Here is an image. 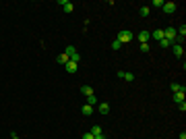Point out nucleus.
Returning <instances> with one entry per match:
<instances>
[{
	"label": "nucleus",
	"mask_w": 186,
	"mask_h": 139,
	"mask_svg": "<svg viewBox=\"0 0 186 139\" xmlns=\"http://www.w3.org/2000/svg\"><path fill=\"white\" fill-rule=\"evenodd\" d=\"M120 44H128L132 42V31L130 29H122V31H118V37H116Z\"/></svg>",
	"instance_id": "f257e3e1"
},
{
	"label": "nucleus",
	"mask_w": 186,
	"mask_h": 139,
	"mask_svg": "<svg viewBox=\"0 0 186 139\" xmlns=\"http://www.w3.org/2000/svg\"><path fill=\"white\" fill-rule=\"evenodd\" d=\"M163 13H167V15H172V13H176V8H178V4L176 2H163Z\"/></svg>",
	"instance_id": "f03ea898"
},
{
	"label": "nucleus",
	"mask_w": 186,
	"mask_h": 139,
	"mask_svg": "<svg viewBox=\"0 0 186 139\" xmlns=\"http://www.w3.org/2000/svg\"><path fill=\"white\" fill-rule=\"evenodd\" d=\"M60 4H62V11H64V13H72V11H75V4L68 2V0H60Z\"/></svg>",
	"instance_id": "7ed1b4c3"
},
{
	"label": "nucleus",
	"mask_w": 186,
	"mask_h": 139,
	"mask_svg": "<svg viewBox=\"0 0 186 139\" xmlns=\"http://www.w3.org/2000/svg\"><path fill=\"white\" fill-rule=\"evenodd\" d=\"M172 50H174V54L178 56V58L184 56V48H182V44H172Z\"/></svg>",
	"instance_id": "20e7f679"
},
{
	"label": "nucleus",
	"mask_w": 186,
	"mask_h": 139,
	"mask_svg": "<svg viewBox=\"0 0 186 139\" xmlns=\"http://www.w3.org/2000/svg\"><path fill=\"white\" fill-rule=\"evenodd\" d=\"M81 112H83V116H91V114H93V106H89V104H83Z\"/></svg>",
	"instance_id": "39448f33"
},
{
	"label": "nucleus",
	"mask_w": 186,
	"mask_h": 139,
	"mask_svg": "<svg viewBox=\"0 0 186 139\" xmlns=\"http://www.w3.org/2000/svg\"><path fill=\"white\" fill-rule=\"evenodd\" d=\"M174 102H176V104H182V102H184V89L174 93Z\"/></svg>",
	"instance_id": "423d86ee"
},
{
	"label": "nucleus",
	"mask_w": 186,
	"mask_h": 139,
	"mask_svg": "<svg viewBox=\"0 0 186 139\" xmlns=\"http://www.w3.org/2000/svg\"><path fill=\"white\" fill-rule=\"evenodd\" d=\"M64 67H66V71H68V73H76V69H79V64L72 63V60H68V63L64 64Z\"/></svg>",
	"instance_id": "0eeeda50"
},
{
	"label": "nucleus",
	"mask_w": 186,
	"mask_h": 139,
	"mask_svg": "<svg viewBox=\"0 0 186 139\" xmlns=\"http://www.w3.org/2000/svg\"><path fill=\"white\" fill-rule=\"evenodd\" d=\"M68 60H70V58H68V56H66V54H64V52H62V54H58V56H56V63H58V64H66V63H68Z\"/></svg>",
	"instance_id": "6e6552de"
},
{
	"label": "nucleus",
	"mask_w": 186,
	"mask_h": 139,
	"mask_svg": "<svg viewBox=\"0 0 186 139\" xmlns=\"http://www.w3.org/2000/svg\"><path fill=\"white\" fill-rule=\"evenodd\" d=\"M138 42H141V44H147V42H149V31H145V29H143V31L138 33Z\"/></svg>",
	"instance_id": "1a4fd4ad"
},
{
	"label": "nucleus",
	"mask_w": 186,
	"mask_h": 139,
	"mask_svg": "<svg viewBox=\"0 0 186 139\" xmlns=\"http://www.w3.org/2000/svg\"><path fill=\"white\" fill-rule=\"evenodd\" d=\"M81 93L85 98H87V96H93V87H91V85H83V87H81Z\"/></svg>",
	"instance_id": "9d476101"
},
{
	"label": "nucleus",
	"mask_w": 186,
	"mask_h": 139,
	"mask_svg": "<svg viewBox=\"0 0 186 139\" xmlns=\"http://www.w3.org/2000/svg\"><path fill=\"white\" fill-rule=\"evenodd\" d=\"M91 135H93V137H97V135H103V131H101V127H99V125H93V127H91Z\"/></svg>",
	"instance_id": "9b49d317"
},
{
	"label": "nucleus",
	"mask_w": 186,
	"mask_h": 139,
	"mask_svg": "<svg viewBox=\"0 0 186 139\" xmlns=\"http://www.w3.org/2000/svg\"><path fill=\"white\" fill-rule=\"evenodd\" d=\"M108 112H110V104L108 102H101L99 104V114H108Z\"/></svg>",
	"instance_id": "f8f14e48"
},
{
	"label": "nucleus",
	"mask_w": 186,
	"mask_h": 139,
	"mask_svg": "<svg viewBox=\"0 0 186 139\" xmlns=\"http://www.w3.org/2000/svg\"><path fill=\"white\" fill-rule=\"evenodd\" d=\"M151 35L155 37V40H159V42H161V40H163V29H155Z\"/></svg>",
	"instance_id": "ddd939ff"
},
{
	"label": "nucleus",
	"mask_w": 186,
	"mask_h": 139,
	"mask_svg": "<svg viewBox=\"0 0 186 139\" xmlns=\"http://www.w3.org/2000/svg\"><path fill=\"white\" fill-rule=\"evenodd\" d=\"M170 89L176 93V91H182V89H186V87H184V85H180V83H172V85H170Z\"/></svg>",
	"instance_id": "4468645a"
},
{
	"label": "nucleus",
	"mask_w": 186,
	"mask_h": 139,
	"mask_svg": "<svg viewBox=\"0 0 186 139\" xmlns=\"http://www.w3.org/2000/svg\"><path fill=\"white\" fill-rule=\"evenodd\" d=\"M159 46H161L163 50H167V48H172V42H170V40H165V37H163V40L159 42Z\"/></svg>",
	"instance_id": "2eb2a0df"
},
{
	"label": "nucleus",
	"mask_w": 186,
	"mask_h": 139,
	"mask_svg": "<svg viewBox=\"0 0 186 139\" xmlns=\"http://www.w3.org/2000/svg\"><path fill=\"white\" fill-rule=\"evenodd\" d=\"M87 104H89V106H95L97 104V96H95V93H93V96H87Z\"/></svg>",
	"instance_id": "dca6fc26"
},
{
	"label": "nucleus",
	"mask_w": 186,
	"mask_h": 139,
	"mask_svg": "<svg viewBox=\"0 0 186 139\" xmlns=\"http://www.w3.org/2000/svg\"><path fill=\"white\" fill-rule=\"evenodd\" d=\"M149 11H151V8H149V7H141V11H138V15H141V17H149Z\"/></svg>",
	"instance_id": "f3484780"
},
{
	"label": "nucleus",
	"mask_w": 186,
	"mask_h": 139,
	"mask_svg": "<svg viewBox=\"0 0 186 139\" xmlns=\"http://www.w3.org/2000/svg\"><path fill=\"white\" fill-rule=\"evenodd\" d=\"M75 52H76V50H75V46H66V52H64V54H66V56L70 58V56L75 54Z\"/></svg>",
	"instance_id": "a211bd4d"
},
{
	"label": "nucleus",
	"mask_w": 186,
	"mask_h": 139,
	"mask_svg": "<svg viewBox=\"0 0 186 139\" xmlns=\"http://www.w3.org/2000/svg\"><path fill=\"white\" fill-rule=\"evenodd\" d=\"M112 50H116V52L118 50H122V44L118 42V40H114V42H112Z\"/></svg>",
	"instance_id": "6ab92c4d"
},
{
	"label": "nucleus",
	"mask_w": 186,
	"mask_h": 139,
	"mask_svg": "<svg viewBox=\"0 0 186 139\" xmlns=\"http://www.w3.org/2000/svg\"><path fill=\"white\" fill-rule=\"evenodd\" d=\"M122 79H124V81H134V75H132V73H124Z\"/></svg>",
	"instance_id": "aec40b11"
},
{
	"label": "nucleus",
	"mask_w": 186,
	"mask_h": 139,
	"mask_svg": "<svg viewBox=\"0 0 186 139\" xmlns=\"http://www.w3.org/2000/svg\"><path fill=\"white\" fill-rule=\"evenodd\" d=\"M70 60H72V63H76V64L81 63V56H79V52H75V54L70 56Z\"/></svg>",
	"instance_id": "412c9836"
},
{
	"label": "nucleus",
	"mask_w": 186,
	"mask_h": 139,
	"mask_svg": "<svg viewBox=\"0 0 186 139\" xmlns=\"http://www.w3.org/2000/svg\"><path fill=\"white\" fill-rule=\"evenodd\" d=\"M141 52H149V44H141Z\"/></svg>",
	"instance_id": "4be33fe9"
},
{
	"label": "nucleus",
	"mask_w": 186,
	"mask_h": 139,
	"mask_svg": "<svg viewBox=\"0 0 186 139\" xmlns=\"http://www.w3.org/2000/svg\"><path fill=\"white\" fill-rule=\"evenodd\" d=\"M153 7H163V0H153Z\"/></svg>",
	"instance_id": "5701e85b"
},
{
	"label": "nucleus",
	"mask_w": 186,
	"mask_h": 139,
	"mask_svg": "<svg viewBox=\"0 0 186 139\" xmlns=\"http://www.w3.org/2000/svg\"><path fill=\"white\" fill-rule=\"evenodd\" d=\"M83 139H95V137H93L91 133H83Z\"/></svg>",
	"instance_id": "b1692460"
},
{
	"label": "nucleus",
	"mask_w": 186,
	"mask_h": 139,
	"mask_svg": "<svg viewBox=\"0 0 186 139\" xmlns=\"http://www.w3.org/2000/svg\"><path fill=\"white\" fill-rule=\"evenodd\" d=\"M10 139H19V137H17V133H13V135H10Z\"/></svg>",
	"instance_id": "393cba45"
},
{
	"label": "nucleus",
	"mask_w": 186,
	"mask_h": 139,
	"mask_svg": "<svg viewBox=\"0 0 186 139\" xmlns=\"http://www.w3.org/2000/svg\"><path fill=\"white\" fill-rule=\"evenodd\" d=\"M95 139H105V135H97V137Z\"/></svg>",
	"instance_id": "a878e982"
}]
</instances>
